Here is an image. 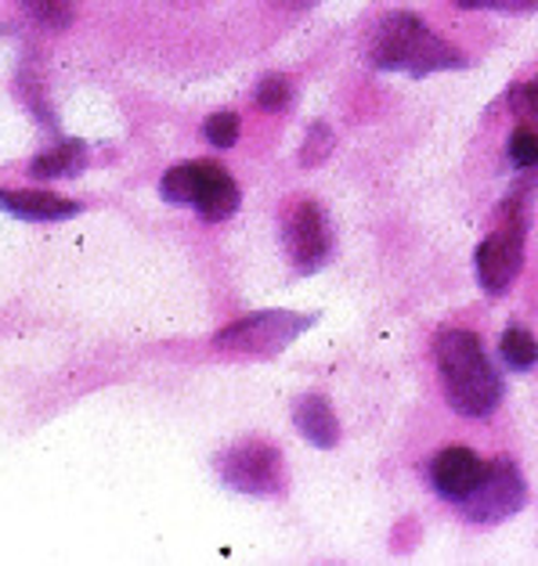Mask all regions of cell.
Wrapping results in <instances>:
<instances>
[{
	"mask_svg": "<svg viewBox=\"0 0 538 566\" xmlns=\"http://www.w3.org/2000/svg\"><path fill=\"white\" fill-rule=\"evenodd\" d=\"M441 382H445L448 405L466 419H485L503 397V379L485 357V347L466 328H448L434 343Z\"/></svg>",
	"mask_w": 538,
	"mask_h": 566,
	"instance_id": "cell-1",
	"label": "cell"
},
{
	"mask_svg": "<svg viewBox=\"0 0 538 566\" xmlns=\"http://www.w3.org/2000/svg\"><path fill=\"white\" fill-rule=\"evenodd\" d=\"M369 59L376 69L408 76H431L441 69H459L466 59L452 44H445L434 30L412 15V11H391L376 22L369 40Z\"/></svg>",
	"mask_w": 538,
	"mask_h": 566,
	"instance_id": "cell-2",
	"label": "cell"
},
{
	"mask_svg": "<svg viewBox=\"0 0 538 566\" xmlns=\"http://www.w3.org/2000/svg\"><path fill=\"white\" fill-rule=\"evenodd\" d=\"M314 325V317L293 314V311H260L242 317V322L228 325L225 333H217V347L250 354V357H275L282 354L297 336H303Z\"/></svg>",
	"mask_w": 538,
	"mask_h": 566,
	"instance_id": "cell-3",
	"label": "cell"
},
{
	"mask_svg": "<svg viewBox=\"0 0 538 566\" xmlns=\"http://www.w3.org/2000/svg\"><path fill=\"white\" fill-rule=\"evenodd\" d=\"M217 473L239 494H279L286 488V459L265 440H242L217 459Z\"/></svg>",
	"mask_w": 538,
	"mask_h": 566,
	"instance_id": "cell-4",
	"label": "cell"
},
{
	"mask_svg": "<svg viewBox=\"0 0 538 566\" xmlns=\"http://www.w3.org/2000/svg\"><path fill=\"white\" fill-rule=\"evenodd\" d=\"M524 502H528V488H524L517 465L506 459H495L485 465V473L474 483V491L466 494L459 505L466 520L485 523L488 527V523H503L514 513H520Z\"/></svg>",
	"mask_w": 538,
	"mask_h": 566,
	"instance_id": "cell-5",
	"label": "cell"
},
{
	"mask_svg": "<svg viewBox=\"0 0 538 566\" xmlns=\"http://www.w3.org/2000/svg\"><path fill=\"white\" fill-rule=\"evenodd\" d=\"M333 250L325 210L319 202H300L286 220V253L300 271H314Z\"/></svg>",
	"mask_w": 538,
	"mask_h": 566,
	"instance_id": "cell-6",
	"label": "cell"
},
{
	"mask_svg": "<svg viewBox=\"0 0 538 566\" xmlns=\"http://www.w3.org/2000/svg\"><path fill=\"white\" fill-rule=\"evenodd\" d=\"M524 264V242L517 228L492 231L477 245V282L485 293H506Z\"/></svg>",
	"mask_w": 538,
	"mask_h": 566,
	"instance_id": "cell-7",
	"label": "cell"
},
{
	"mask_svg": "<svg viewBox=\"0 0 538 566\" xmlns=\"http://www.w3.org/2000/svg\"><path fill=\"white\" fill-rule=\"evenodd\" d=\"M485 473V462L470 448H445L431 465V483L441 499L463 502L474 491V483Z\"/></svg>",
	"mask_w": 538,
	"mask_h": 566,
	"instance_id": "cell-8",
	"label": "cell"
},
{
	"mask_svg": "<svg viewBox=\"0 0 538 566\" xmlns=\"http://www.w3.org/2000/svg\"><path fill=\"white\" fill-rule=\"evenodd\" d=\"M0 210L19 220H69L80 213V202L40 188H0Z\"/></svg>",
	"mask_w": 538,
	"mask_h": 566,
	"instance_id": "cell-9",
	"label": "cell"
},
{
	"mask_svg": "<svg viewBox=\"0 0 538 566\" xmlns=\"http://www.w3.org/2000/svg\"><path fill=\"white\" fill-rule=\"evenodd\" d=\"M293 422H297V430L308 437L314 448H337L340 422L333 416V405H329L325 397H319V394L300 397L297 408H293Z\"/></svg>",
	"mask_w": 538,
	"mask_h": 566,
	"instance_id": "cell-10",
	"label": "cell"
},
{
	"mask_svg": "<svg viewBox=\"0 0 538 566\" xmlns=\"http://www.w3.org/2000/svg\"><path fill=\"white\" fill-rule=\"evenodd\" d=\"M210 163H185V167H174L170 174H163L159 191L163 199L174 206H196L206 181H210Z\"/></svg>",
	"mask_w": 538,
	"mask_h": 566,
	"instance_id": "cell-11",
	"label": "cell"
},
{
	"mask_svg": "<svg viewBox=\"0 0 538 566\" xmlns=\"http://www.w3.org/2000/svg\"><path fill=\"white\" fill-rule=\"evenodd\" d=\"M236 210H239V188H236V181H231L225 170L214 167L210 181H206L203 196L196 202V213L214 224V220H228Z\"/></svg>",
	"mask_w": 538,
	"mask_h": 566,
	"instance_id": "cell-12",
	"label": "cell"
},
{
	"mask_svg": "<svg viewBox=\"0 0 538 566\" xmlns=\"http://www.w3.org/2000/svg\"><path fill=\"white\" fill-rule=\"evenodd\" d=\"M87 163V148L80 142H65V145H54L48 151H40V156L33 159L30 174L37 177V181H48V177H69L76 170H84Z\"/></svg>",
	"mask_w": 538,
	"mask_h": 566,
	"instance_id": "cell-13",
	"label": "cell"
},
{
	"mask_svg": "<svg viewBox=\"0 0 538 566\" xmlns=\"http://www.w3.org/2000/svg\"><path fill=\"white\" fill-rule=\"evenodd\" d=\"M499 350H503L506 365L514 371H528L538 361V343H535V336L528 333V328H520V325L506 328L503 339H499Z\"/></svg>",
	"mask_w": 538,
	"mask_h": 566,
	"instance_id": "cell-14",
	"label": "cell"
},
{
	"mask_svg": "<svg viewBox=\"0 0 538 566\" xmlns=\"http://www.w3.org/2000/svg\"><path fill=\"white\" fill-rule=\"evenodd\" d=\"M22 4L37 22L51 25V30H65L73 22V0H22Z\"/></svg>",
	"mask_w": 538,
	"mask_h": 566,
	"instance_id": "cell-15",
	"label": "cell"
},
{
	"mask_svg": "<svg viewBox=\"0 0 538 566\" xmlns=\"http://www.w3.org/2000/svg\"><path fill=\"white\" fill-rule=\"evenodd\" d=\"M203 134L214 148H231L239 142V116L236 113H214L210 119H206Z\"/></svg>",
	"mask_w": 538,
	"mask_h": 566,
	"instance_id": "cell-16",
	"label": "cell"
},
{
	"mask_svg": "<svg viewBox=\"0 0 538 566\" xmlns=\"http://www.w3.org/2000/svg\"><path fill=\"white\" fill-rule=\"evenodd\" d=\"M333 145H337L333 130H329L325 123H314L311 134H308V142H303L300 163H303V167H319V163L329 156V151H333Z\"/></svg>",
	"mask_w": 538,
	"mask_h": 566,
	"instance_id": "cell-17",
	"label": "cell"
},
{
	"mask_svg": "<svg viewBox=\"0 0 538 566\" xmlns=\"http://www.w3.org/2000/svg\"><path fill=\"white\" fill-rule=\"evenodd\" d=\"M289 94H293V91H289V80H282V76H265L257 84L254 98H257L260 108H265V113H279V108L289 105Z\"/></svg>",
	"mask_w": 538,
	"mask_h": 566,
	"instance_id": "cell-18",
	"label": "cell"
},
{
	"mask_svg": "<svg viewBox=\"0 0 538 566\" xmlns=\"http://www.w3.org/2000/svg\"><path fill=\"white\" fill-rule=\"evenodd\" d=\"M506 151H509V163H514V167H538V134L528 127L517 130L509 137Z\"/></svg>",
	"mask_w": 538,
	"mask_h": 566,
	"instance_id": "cell-19",
	"label": "cell"
},
{
	"mask_svg": "<svg viewBox=\"0 0 538 566\" xmlns=\"http://www.w3.org/2000/svg\"><path fill=\"white\" fill-rule=\"evenodd\" d=\"M459 8H488V11H535L538 0H455Z\"/></svg>",
	"mask_w": 538,
	"mask_h": 566,
	"instance_id": "cell-20",
	"label": "cell"
},
{
	"mask_svg": "<svg viewBox=\"0 0 538 566\" xmlns=\"http://www.w3.org/2000/svg\"><path fill=\"white\" fill-rule=\"evenodd\" d=\"M517 108H524V113H531L538 119V84H528L517 91Z\"/></svg>",
	"mask_w": 538,
	"mask_h": 566,
	"instance_id": "cell-21",
	"label": "cell"
}]
</instances>
